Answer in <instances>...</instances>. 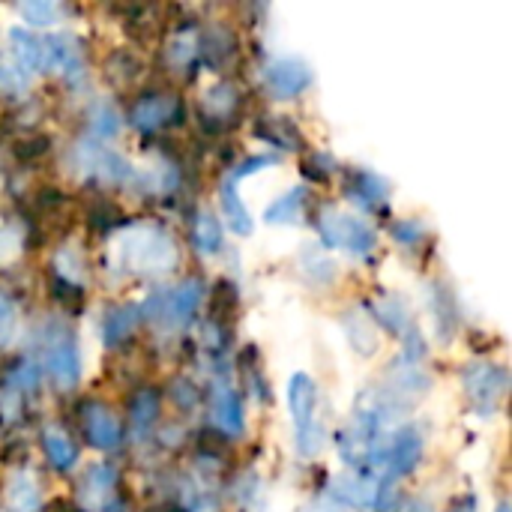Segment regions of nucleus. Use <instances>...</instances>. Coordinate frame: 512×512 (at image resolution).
I'll return each mask as SVG.
<instances>
[{"instance_id":"nucleus-2","label":"nucleus","mask_w":512,"mask_h":512,"mask_svg":"<svg viewBox=\"0 0 512 512\" xmlns=\"http://www.w3.org/2000/svg\"><path fill=\"white\" fill-rule=\"evenodd\" d=\"M288 408H291V420H294V441H297V450L312 459L321 447V426L315 420V411H318V387L315 381L306 375V372H297L291 375V384H288Z\"/></svg>"},{"instance_id":"nucleus-8","label":"nucleus","mask_w":512,"mask_h":512,"mask_svg":"<svg viewBox=\"0 0 512 512\" xmlns=\"http://www.w3.org/2000/svg\"><path fill=\"white\" fill-rule=\"evenodd\" d=\"M78 165L84 174H96L105 183H126L132 180V165L126 159H120L114 150L102 147V144H78Z\"/></svg>"},{"instance_id":"nucleus-9","label":"nucleus","mask_w":512,"mask_h":512,"mask_svg":"<svg viewBox=\"0 0 512 512\" xmlns=\"http://www.w3.org/2000/svg\"><path fill=\"white\" fill-rule=\"evenodd\" d=\"M201 303V282L186 279L183 285H177L165 300H162V318L168 321V327H186L195 315Z\"/></svg>"},{"instance_id":"nucleus-22","label":"nucleus","mask_w":512,"mask_h":512,"mask_svg":"<svg viewBox=\"0 0 512 512\" xmlns=\"http://www.w3.org/2000/svg\"><path fill=\"white\" fill-rule=\"evenodd\" d=\"M18 15L30 27H48V24H54V21L63 18V6L48 3V0H33V3H21L18 6Z\"/></svg>"},{"instance_id":"nucleus-24","label":"nucleus","mask_w":512,"mask_h":512,"mask_svg":"<svg viewBox=\"0 0 512 512\" xmlns=\"http://www.w3.org/2000/svg\"><path fill=\"white\" fill-rule=\"evenodd\" d=\"M90 129H93L96 138H111V135H117V129H120L117 111H114L111 105L99 102V105L93 108V114H90Z\"/></svg>"},{"instance_id":"nucleus-27","label":"nucleus","mask_w":512,"mask_h":512,"mask_svg":"<svg viewBox=\"0 0 512 512\" xmlns=\"http://www.w3.org/2000/svg\"><path fill=\"white\" fill-rule=\"evenodd\" d=\"M21 252V237L15 228H3L0 231V264H9L15 255Z\"/></svg>"},{"instance_id":"nucleus-14","label":"nucleus","mask_w":512,"mask_h":512,"mask_svg":"<svg viewBox=\"0 0 512 512\" xmlns=\"http://www.w3.org/2000/svg\"><path fill=\"white\" fill-rule=\"evenodd\" d=\"M213 423L228 432V435H240L243 432V405L237 399V393L231 387H216V399H213Z\"/></svg>"},{"instance_id":"nucleus-17","label":"nucleus","mask_w":512,"mask_h":512,"mask_svg":"<svg viewBox=\"0 0 512 512\" xmlns=\"http://www.w3.org/2000/svg\"><path fill=\"white\" fill-rule=\"evenodd\" d=\"M42 444H45V456H48V462H51L57 471H69V468L75 465L78 453H75V444L66 438V432H63V429L48 426V429H45V435H42Z\"/></svg>"},{"instance_id":"nucleus-19","label":"nucleus","mask_w":512,"mask_h":512,"mask_svg":"<svg viewBox=\"0 0 512 512\" xmlns=\"http://www.w3.org/2000/svg\"><path fill=\"white\" fill-rule=\"evenodd\" d=\"M171 114H174V102H171V99H159V96H153V99H144V102H138V105H135V111H132V123H135V126H141V129H159L162 123H168V120H171Z\"/></svg>"},{"instance_id":"nucleus-4","label":"nucleus","mask_w":512,"mask_h":512,"mask_svg":"<svg viewBox=\"0 0 512 512\" xmlns=\"http://www.w3.org/2000/svg\"><path fill=\"white\" fill-rule=\"evenodd\" d=\"M420 453H423V438L414 426H402L396 429V435L381 447V459L378 465L384 468V480H381V489L387 495V486L396 483V477H405L417 468L420 462Z\"/></svg>"},{"instance_id":"nucleus-20","label":"nucleus","mask_w":512,"mask_h":512,"mask_svg":"<svg viewBox=\"0 0 512 512\" xmlns=\"http://www.w3.org/2000/svg\"><path fill=\"white\" fill-rule=\"evenodd\" d=\"M135 324H138V309H135V306L114 309V312L105 318V324H102V342H105L108 348L120 345V342L135 330Z\"/></svg>"},{"instance_id":"nucleus-13","label":"nucleus","mask_w":512,"mask_h":512,"mask_svg":"<svg viewBox=\"0 0 512 512\" xmlns=\"http://www.w3.org/2000/svg\"><path fill=\"white\" fill-rule=\"evenodd\" d=\"M219 201H222V213H225L228 228H231L234 234H240V237L252 234V216H249V210H246V204H243V198H240V192H237V180H234L231 174L222 180Z\"/></svg>"},{"instance_id":"nucleus-16","label":"nucleus","mask_w":512,"mask_h":512,"mask_svg":"<svg viewBox=\"0 0 512 512\" xmlns=\"http://www.w3.org/2000/svg\"><path fill=\"white\" fill-rule=\"evenodd\" d=\"M45 48H48V69L66 72V75L78 69L81 51H78V42L69 33H57V36L45 39Z\"/></svg>"},{"instance_id":"nucleus-5","label":"nucleus","mask_w":512,"mask_h":512,"mask_svg":"<svg viewBox=\"0 0 512 512\" xmlns=\"http://www.w3.org/2000/svg\"><path fill=\"white\" fill-rule=\"evenodd\" d=\"M462 387L480 414H495L507 393V372L495 363H471L462 372Z\"/></svg>"},{"instance_id":"nucleus-28","label":"nucleus","mask_w":512,"mask_h":512,"mask_svg":"<svg viewBox=\"0 0 512 512\" xmlns=\"http://www.w3.org/2000/svg\"><path fill=\"white\" fill-rule=\"evenodd\" d=\"M378 309H381V318H384V321H387L393 330H402V327L408 324V312H405L399 303H393V300H384Z\"/></svg>"},{"instance_id":"nucleus-7","label":"nucleus","mask_w":512,"mask_h":512,"mask_svg":"<svg viewBox=\"0 0 512 512\" xmlns=\"http://www.w3.org/2000/svg\"><path fill=\"white\" fill-rule=\"evenodd\" d=\"M45 360H48V369H51L54 381L63 390H72L78 384V378H81V357H78V345H75L72 333H66V330L51 333V339L45 345Z\"/></svg>"},{"instance_id":"nucleus-15","label":"nucleus","mask_w":512,"mask_h":512,"mask_svg":"<svg viewBox=\"0 0 512 512\" xmlns=\"http://www.w3.org/2000/svg\"><path fill=\"white\" fill-rule=\"evenodd\" d=\"M303 207H306V189L297 186V189L285 192L282 198H276V201L267 207L264 219H267L270 225H297V222L303 219Z\"/></svg>"},{"instance_id":"nucleus-3","label":"nucleus","mask_w":512,"mask_h":512,"mask_svg":"<svg viewBox=\"0 0 512 512\" xmlns=\"http://www.w3.org/2000/svg\"><path fill=\"white\" fill-rule=\"evenodd\" d=\"M318 234L327 246L333 249H342L348 255H369L378 243V234L375 228L363 219V216H354V213H345L339 207H327L318 219Z\"/></svg>"},{"instance_id":"nucleus-32","label":"nucleus","mask_w":512,"mask_h":512,"mask_svg":"<svg viewBox=\"0 0 512 512\" xmlns=\"http://www.w3.org/2000/svg\"><path fill=\"white\" fill-rule=\"evenodd\" d=\"M498 512H510V504H501V507H498Z\"/></svg>"},{"instance_id":"nucleus-31","label":"nucleus","mask_w":512,"mask_h":512,"mask_svg":"<svg viewBox=\"0 0 512 512\" xmlns=\"http://www.w3.org/2000/svg\"><path fill=\"white\" fill-rule=\"evenodd\" d=\"M399 512H432V507H429V504H423V501H408V504H405Z\"/></svg>"},{"instance_id":"nucleus-18","label":"nucleus","mask_w":512,"mask_h":512,"mask_svg":"<svg viewBox=\"0 0 512 512\" xmlns=\"http://www.w3.org/2000/svg\"><path fill=\"white\" fill-rule=\"evenodd\" d=\"M111 492H114V468H108V465L90 468V474L81 486V501L87 507H102Z\"/></svg>"},{"instance_id":"nucleus-1","label":"nucleus","mask_w":512,"mask_h":512,"mask_svg":"<svg viewBox=\"0 0 512 512\" xmlns=\"http://www.w3.org/2000/svg\"><path fill=\"white\" fill-rule=\"evenodd\" d=\"M117 258L129 273L159 276L174 267L177 249L159 225H132L117 237Z\"/></svg>"},{"instance_id":"nucleus-21","label":"nucleus","mask_w":512,"mask_h":512,"mask_svg":"<svg viewBox=\"0 0 512 512\" xmlns=\"http://www.w3.org/2000/svg\"><path fill=\"white\" fill-rule=\"evenodd\" d=\"M219 246H222V225L210 210H201L195 222V249L201 255H213L219 252Z\"/></svg>"},{"instance_id":"nucleus-23","label":"nucleus","mask_w":512,"mask_h":512,"mask_svg":"<svg viewBox=\"0 0 512 512\" xmlns=\"http://www.w3.org/2000/svg\"><path fill=\"white\" fill-rule=\"evenodd\" d=\"M0 90L3 93H24L27 90V72L3 48H0Z\"/></svg>"},{"instance_id":"nucleus-10","label":"nucleus","mask_w":512,"mask_h":512,"mask_svg":"<svg viewBox=\"0 0 512 512\" xmlns=\"http://www.w3.org/2000/svg\"><path fill=\"white\" fill-rule=\"evenodd\" d=\"M9 42H12V57L18 60V66L24 72H45L48 69V48H45L42 36H36L33 30H24V27H12Z\"/></svg>"},{"instance_id":"nucleus-30","label":"nucleus","mask_w":512,"mask_h":512,"mask_svg":"<svg viewBox=\"0 0 512 512\" xmlns=\"http://www.w3.org/2000/svg\"><path fill=\"white\" fill-rule=\"evenodd\" d=\"M447 512H477V504H474V498H462V501H456Z\"/></svg>"},{"instance_id":"nucleus-29","label":"nucleus","mask_w":512,"mask_h":512,"mask_svg":"<svg viewBox=\"0 0 512 512\" xmlns=\"http://www.w3.org/2000/svg\"><path fill=\"white\" fill-rule=\"evenodd\" d=\"M306 512H345V510H342V504H339L336 498L324 495V498H315V501L309 504V510Z\"/></svg>"},{"instance_id":"nucleus-26","label":"nucleus","mask_w":512,"mask_h":512,"mask_svg":"<svg viewBox=\"0 0 512 512\" xmlns=\"http://www.w3.org/2000/svg\"><path fill=\"white\" fill-rule=\"evenodd\" d=\"M18 333V315H15V306L0 294V348L9 345Z\"/></svg>"},{"instance_id":"nucleus-11","label":"nucleus","mask_w":512,"mask_h":512,"mask_svg":"<svg viewBox=\"0 0 512 512\" xmlns=\"http://www.w3.org/2000/svg\"><path fill=\"white\" fill-rule=\"evenodd\" d=\"M84 426H87V438L96 450H114L123 441L120 432V420L105 408V405H87L84 411Z\"/></svg>"},{"instance_id":"nucleus-6","label":"nucleus","mask_w":512,"mask_h":512,"mask_svg":"<svg viewBox=\"0 0 512 512\" xmlns=\"http://www.w3.org/2000/svg\"><path fill=\"white\" fill-rule=\"evenodd\" d=\"M312 81V72L297 57H276L264 66V84L276 99H294Z\"/></svg>"},{"instance_id":"nucleus-12","label":"nucleus","mask_w":512,"mask_h":512,"mask_svg":"<svg viewBox=\"0 0 512 512\" xmlns=\"http://www.w3.org/2000/svg\"><path fill=\"white\" fill-rule=\"evenodd\" d=\"M42 489L30 468L15 471L6 483V512H39Z\"/></svg>"},{"instance_id":"nucleus-25","label":"nucleus","mask_w":512,"mask_h":512,"mask_svg":"<svg viewBox=\"0 0 512 512\" xmlns=\"http://www.w3.org/2000/svg\"><path fill=\"white\" fill-rule=\"evenodd\" d=\"M153 417H156V399L150 393H141L132 405V426H135L138 438L153 426Z\"/></svg>"}]
</instances>
